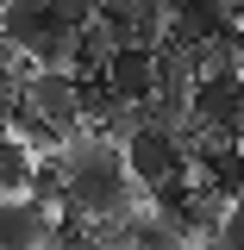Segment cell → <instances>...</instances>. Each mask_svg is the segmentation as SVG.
<instances>
[{
    "mask_svg": "<svg viewBox=\"0 0 244 250\" xmlns=\"http://www.w3.org/2000/svg\"><path fill=\"white\" fill-rule=\"evenodd\" d=\"M119 150H125V169H132L138 188H156L169 175H182V169H194L188 138L182 131H163V125H138L132 138H119Z\"/></svg>",
    "mask_w": 244,
    "mask_h": 250,
    "instance_id": "6da1fadb",
    "label": "cell"
},
{
    "mask_svg": "<svg viewBox=\"0 0 244 250\" xmlns=\"http://www.w3.org/2000/svg\"><path fill=\"white\" fill-rule=\"evenodd\" d=\"M194 125L213 138H244V69L194 75Z\"/></svg>",
    "mask_w": 244,
    "mask_h": 250,
    "instance_id": "7a4b0ae2",
    "label": "cell"
},
{
    "mask_svg": "<svg viewBox=\"0 0 244 250\" xmlns=\"http://www.w3.org/2000/svg\"><path fill=\"white\" fill-rule=\"evenodd\" d=\"M63 231V219L50 200H38V194H0V244L6 250H44L50 238Z\"/></svg>",
    "mask_w": 244,
    "mask_h": 250,
    "instance_id": "3957f363",
    "label": "cell"
},
{
    "mask_svg": "<svg viewBox=\"0 0 244 250\" xmlns=\"http://www.w3.org/2000/svg\"><path fill=\"white\" fill-rule=\"evenodd\" d=\"M107 82L125 94V100H144V94L163 88V57H156V44H119L113 50V62H107Z\"/></svg>",
    "mask_w": 244,
    "mask_h": 250,
    "instance_id": "277c9868",
    "label": "cell"
},
{
    "mask_svg": "<svg viewBox=\"0 0 244 250\" xmlns=\"http://www.w3.org/2000/svg\"><path fill=\"white\" fill-rule=\"evenodd\" d=\"M75 44H82V25H63L57 13H50L44 25L31 31L25 57H31V62H69V69H75Z\"/></svg>",
    "mask_w": 244,
    "mask_h": 250,
    "instance_id": "5b68a950",
    "label": "cell"
},
{
    "mask_svg": "<svg viewBox=\"0 0 244 250\" xmlns=\"http://www.w3.org/2000/svg\"><path fill=\"white\" fill-rule=\"evenodd\" d=\"M31 169H38V150H31L19 131H0V194H25Z\"/></svg>",
    "mask_w": 244,
    "mask_h": 250,
    "instance_id": "8992f818",
    "label": "cell"
},
{
    "mask_svg": "<svg viewBox=\"0 0 244 250\" xmlns=\"http://www.w3.org/2000/svg\"><path fill=\"white\" fill-rule=\"evenodd\" d=\"M50 13H57L63 25H94V13H100V0H50Z\"/></svg>",
    "mask_w": 244,
    "mask_h": 250,
    "instance_id": "52a82bcc",
    "label": "cell"
},
{
    "mask_svg": "<svg viewBox=\"0 0 244 250\" xmlns=\"http://www.w3.org/2000/svg\"><path fill=\"white\" fill-rule=\"evenodd\" d=\"M0 250H6V244H0Z\"/></svg>",
    "mask_w": 244,
    "mask_h": 250,
    "instance_id": "ba28073f",
    "label": "cell"
}]
</instances>
